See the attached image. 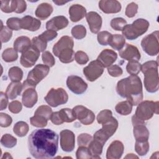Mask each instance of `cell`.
Listing matches in <instances>:
<instances>
[{
    "label": "cell",
    "instance_id": "cell-1",
    "mask_svg": "<svg viewBox=\"0 0 159 159\" xmlns=\"http://www.w3.org/2000/svg\"><path fill=\"white\" fill-rule=\"evenodd\" d=\"M28 148L35 158H52L58 150V135L49 129H36L28 137Z\"/></svg>",
    "mask_w": 159,
    "mask_h": 159
},
{
    "label": "cell",
    "instance_id": "cell-2",
    "mask_svg": "<svg viewBox=\"0 0 159 159\" xmlns=\"http://www.w3.org/2000/svg\"><path fill=\"white\" fill-rule=\"evenodd\" d=\"M117 93L122 98H127L132 106H137L143 99L142 84L137 75H130L118 81Z\"/></svg>",
    "mask_w": 159,
    "mask_h": 159
},
{
    "label": "cell",
    "instance_id": "cell-3",
    "mask_svg": "<svg viewBox=\"0 0 159 159\" xmlns=\"http://www.w3.org/2000/svg\"><path fill=\"white\" fill-rule=\"evenodd\" d=\"M140 70L144 74V86L149 93H155L158 89L159 80L158 62L148 61L141 65Z\"/></svg>",
    "mask_w": 159,
    "mask_h": 159
},
{
    "label": "cell",
    "instance_id": "cell-4",
    "mask_svg": "<svg viewBox=\"0 0 159 159\" xmlns=\"http://www.w3.org/2000/svg\"><path fill=\"white\" fill-rule=\"evenodd\" d=\"M149 22L144 19H137L132 24H126L122 30V35L128 40H135L145 34L148 27Z\"/></svg>",
    "mask_w": 159,
    "mask_h": 159
},
{
    "label": "cell",
    "instance_id": "cell-5",
    "mask_svg": "<svg viewBox=\"0 0 159 159\" xmlns=\"http://www.w3.org/2000/svg\"><path fill=\"white\" fill-rule=\"evenodd\" d=\"M49 71V66L42 64L37 65L29 72L26 80L22 84L23 89L35 88L36 85L47 76Z\"/></svg>",
    "mask_w": 159,
    "mask_h": 159
},
{
    "label": "cell",
    "instance_id": "cell-6",
    "mask_svg": "<svg viewBox=\"0 0 159 159\" xmlns=\"http://www.w3.org/2000/svg\"><path fill=\"white\" fill-rule=\"evenodd\" d=\"M158 101L153 102L147 100L140 102L136 109L135 116L143 121L149 120L154 114H158Z\"/></svg>",
    "mask_w": 159,
    "mask_h": 159
},
{
    "label": "cell",
    "instance_id": "cell-7",
    "mask_svg": "<svg viewBox=\"0 0 159 159\" xmlns=\"http://www.w3.org/2000/svg\"><path fill=\"white\" fill-rule=\"evenodd\" d=\"M101 129L96 132L94 134L93 139L96 140L104 145L106 142L111 137L116 131L118 127V122L117 119L112 117L108 121L102 124Z\"/></svg>",
    "mask_w": 159,
    "mask_h": 159
},
{
    "label": "cell",
    "instance_id": "cell-8",
    "mask_svg": "<svg viewBox=\"0 0 159 159\" xmlns=\"http://www.w3.org/2000/svg\"><path fill=\"white\" fill-rule=\"evenodd\" d=\"M44 99L48 104L55 107L65 104L68 101V96L66 91L61 88H52Z\"/></svg>",
    "mask_w": 159,
    "mask_h": 159
},
{
    "label": "cell",
    "instance_id": "cell-9",
    "mask_svg": "<svg viewBox=\"0 0 159 159\" xmlns=\"http://www.w3.org/2000/svg\"><path fill=\"white\" fill-rule=\"evenodd\" d=\"M158 30H156L142 40L141 46L143 51L150 56H155L158 53Z\"/></svg>",
    "mask_w": 159,
    "mask_h": 159
},
{
    "label": "cell",
    "instance_id": "cell-10",
    "mask_svg": "<svg viewBox=\"0 0 159 159\" xmlns=\"http://www.w3.org/2000/svg\"><path fill=\"white\" fill-rule=\"evenodd\" d=\"M104 71V66L98 60L91 61L89 65L83 68V73L86 78L89 81H94L99 78Z\"/></svg>",
    "mask_w": 159,
    "mask_h": 159
},
{
    "label": "cell",
    "instance_id": "cell-11",
    "mask_svg": "<svg viewBox=\"0 0 159 159\" xmlns=\"http://www.w3.org/2000/svg\"><path fill=\"white\" fill-rule=\"evenodd\" d=\"M40 52L32 44L28 49L22 53L20 59V64L25 68H30L34 66L40 56Z\"/></svg>",
    "mask_w": 159,
    "mask_h": 159
},
{
    "label": "cell",
    "instance_id": "cell-12",
    "mask_svg": "<svg viewBox=\"0 0 159 159\" xmlns=\"http://www.w3.org/2000/svg\"><path fill=\"white\" fill-rule=\"evenodd\" d=\"M66 85L70 90L76 94L84 93L88 88L87 83L76 75L69 76L66 80Z\"/></svg>",
    "mask_w": 159,
    "mask_h": 159
},
{
    "label": "cell",
    "instance_id": "cell-13",
    "mask_svg": "<svg viewBox=\"0 0 159 159\" xmlns=\"http://www.w3.org/2000/svg\"><path fill=\"white\" fill-rule=\"evenodd\" d=\"M73 110L76 118L84 125L91 124L95 119L93 112L83 106H76L73 107Z\"/></svg>",
    "mask_w": 159,
    "mask_h": 159
},
{
    "label": "cell",
    "instance_id": "cell-14",
    "mask_svg": "<svg viewBox=\"0 0 159 159\" xmlns=\"http://www.w3.org/2000/svg\"><path fill=\"white\" fill-rule=\"evenodd\" d=\"M60 146L66 152H71L75 148V136L70 130H63L60 132Z\"/></svg>",
    "mask_w": 159,
    "mask_h": 159
},
{
    "label": "cell",
    "instance_id": "cell-15",
    "mask_svg": "<svg viewBox=\"0 0 159 159\" xmlns=\"http://www.w3.org/2000/svg\"><path fill=\"white\" fill-rule=\"evenodd\" d=\"M119 54L122 58L128 61H138L140 58V53L137 47L129 43H126L119 50Z\"/></svg>",
    "mask_w": 159,
    "mask_h": 159
},
{
    "label": "cell",
    "instance_id": "cell-16",
    "mask_svg": "<svg viewBox=\"0 0 159 159\" xmlns=\"http://www.w3.org/2000/svg\"><path fill=\"white\" fill-rule=\"evenodd\" d=\"M86 20L89 24L90 30L93 34L99 32L102 25V18L96 12H89L86 15Z\"/></svg>",
    "mask_w": 159,
    "mask_h": 159
},
{
    "label": "cell",
    "instance_id": "cell-17",
    "mask_svg": "<svg viewBox=\"0 0 159 159\" xmlns=\"http://www.w3.org/2000/svg\"><path fill=\"white\" fill-rule=\"evenodd\" d=\"M124 149L123 143L119 140H115L109 146L106 153V158L107 159H119L122 157Z\"/></svg>",
    "mask_w": 159,
    "mask_h": 159
},
{
    "label": "cell",
    "instance_id": "cell-18",
    "mask_svg": "<svg viewBox=\"0 0 159 159\" xmlns=\"http://www.w3.org/2000/svg\"><path fill=\"white\" fill-rule=\"evenodd\" d=\"M99 9L106 14L117 13L121 10L120 3L116 0H102L99 2Z\"/></svg>",
    "mask_w": 159,
    "mask_h": 159
},
{
    "label": "cell",
    "instance_id": "cell-19",
    "mask_svg": "<svg viewBox=\"0 0 159 159\" xmlns=\"http://www.w3.org/2000/svg\"><path fill=\"white\" fill-rule=\"evenodd\" d=\"M74 46V42L73 39L70 36H63L60 40L53 45V53L56 57H58L60 53L66 48H73Z\"/></svg>",
    "mask_w": 159,
    "mask_h": 159
},
{
    "label": "cell",
    "instance_id": "cell-20",
    "mask_svg": "<svg viewBox=\"0 0 159 159\" xmlns=\"http://www.w3.org/2000/svg\"><path fill=\"white\" fill-rule=\"evenodd\" d=\"M117 58V55L114 50L104 49L101 52L97 60L101 63L104 68H108L116 61Z\"/></svg>",
    "mask_w": 159,
    "mask_h": 159
},
{
    "label": "cell",
    "instance_id": "cell-21",
    "mask_svg": "<svg viewBox=\"0 0 159 159\" xmlns=\"http://www.w3.org/2000/svg\"><path fill=\"white\" fill-rule=\"evenodd\" d=\"M68 24V20L63 16L53 17L46 23V29L57 31L65 28Z\"/></svg>",
    "mask_w": 159,
    "mask_h": 159
},
{
    "label": "cell",
    "instance_id": "cell-22",
    "mask_svg": "<svg viewBox=\"0 0 159 159\" xmlns=\"http://www.w3.org/2000/svg\"><path fill=\"white\" fill-rule=\"evenodd\" d=\"M37 99L38 96L35 88H27L22 94V104L26 107H32L37 102Z\"/></svg>",
    "mask_w": 159,
    "mask_h": 159
},
{
    "label": "cell",
    "instance_id": "cell-23",
    "mask_svg": "<svg viewBox=\"0 0 159 159\" xmlns=\"http://www.w3.org/2000/svg\"><path fill=\"white\" fill-rule=\"evenodd\" d=\"M41 25L40 20L34 18L30 16H25L20 19V27L21 29H26L30 31L37 30Z\"/></svg>",
    "mask_w": 159,
    "mask_h": 159
},
{
    "label": "cell",
    "instance_id": "cell-24",
    "mask_svg": "<svg viewBox=\"0 0 159 159\" xmlns=\"http://www.w3.org/2000/svg\"><path fill=\"white\" fill-rule=\"evenodd\" d=\"M70 20L76 22L81 20L86 15V9L80 4H73L69 8Z\"/></svg>",
    "mask_w": 159,
    "mask_h": 159
},
{
    "label": "cell",
    "instance_id": "cell-25",
    "mask_svg": "<svg viewBox=\"0 0 159 159\" xmlns=\"http://www.w3.org/2000/svg\"><path fill=\"white\" fill-rule=\"evenodd\" d=\"M53 12V7L51 4L43 2L38 6L35 14V16L41 20H44L48 18Z\"/></svg>",
    "mask_w": 159,
    "mask_h": 159
},
{
    "label": "cell",
    "instance_id": "cell-26",
    "mask_svg": "<svg viewBox=\"0 0 159 159\" xmlns=\"http://www.w3.org/2000/svg\"><path fill=\"white\" fill-rule=\"evenodd\" d=\"M23 89V85L20 82H14L9 83L6 88V94L10 99H14L20 95Z\"/></svg>",
    "mask_w": 159,
    "mask_h": 159
},
{
    "label": "cell",
    "instance_id": "cell-27",
    "mask_svg": "<svg viewBox=\"0 0 159 159\" xmlns=\"http://www.w3.org/2000/svg\"><path fill=\"white\" fill-rule=\"evenodd\" d=\"M133 132L136 141H145L148 139L149 132L143 124L134 125Z\"/></svg>",
    "mask_w": 159,
    "mask_h": 159
},
{
    "label": "cell",
    "instance_id": "cell-28",
    "mask_svg": "<svg viewBox=\"0 0 159 159\" xmlns=\"http://www.w3.org/2000/svg\"><path fill=\"white\" fill-rule=\"evenodd\" d=\"M32 45L30 40L26 36L17 37L14 42V48L18 52L23 53Z\"/></svg>",
    "mask_w": 159,
    "mask_h": 159
},
{
    "label": "cell",
    "instance_id": "cell-29",
    "mask_svg": "<svg viewBox=\"0 0 159 159\" xmlns=\"http://www.w3.org/2000/svg\"><path fill=\"white\" fill-rule=\"evenodd\" d=\"M104 145L96 140H92L88 145L89 150L91 154L92 158H100L102 152Z\"/></svg>",
    "mask_w": 159,
    "mask_h": 159
},
{
    "label": "cell",
    "instance_id": "cell-30",
    "mask_svg": "<svg viewBox=\"0 0 159 159\" xmlns=\"http://www.w3.org/2000/svg\"><path fill=\"white\" fill-rule=\"evenodd\" d=\"M125 43V39L122 35L114 34L112 35L109 45L114 50H120L124 47Z\"/></svg>",
    "mask_w": 159,
    "mask_h": 159
},
{
    "label": "cell",
    "instance_id": "cell-31",
    "mask_svg": "<svg viewBox=\"0 0 159 159\" xmlns=\"http://www.w3.org/2000/svg\"><path fill=\"white\" fill-rule=\"evenodd\" d=\"M132 105L127 100L119 102L115 107L116 111L122 116H127L131 113Z\"/></svg>",
    "mask_w": 159,
    "mask_h": 159
},
{
    "label": "cell",
    "instance_id": "cell-32",
    "mask_svg": "<svg viewBox=\"0 0 159 159\" xmlns=\"http://www.w3.org/2000/svg\"><path fill=\"white\" fill-rule=\"evenodd\" d=\"M58 114L63 122H71L76 119L73 110L69 108L61 109Z\"/></svg>",
    "mask_w": 159,
    "mask_h": 159
},
{
    "label": "cell",
    "instance_id": "cell-33",
    "mask_svg": "<svg viewBox=\"0 0 159 159\" xmlns=\"http://www.w3.org/2000/svg\"><path fill=\"white\" fill-rule=\"evenodd\" d=\"M13 132L18 137H24L29 132V125L24 121H19L14 125Z\"/></svg>",
    "mask_w": 159,
    "mask_h": 159
},
{
    "label": "cell",
    "instance_id": "cell-34",
    "mask_svg": "<svg viewBox=\"0 0 159 159\" xmlns=\"http://www.w3.org/2000/svg\"><path fill=\"white\" fill-rule=\"evenodd\" d=\"M75 52L73 48H66L62 50L59 55L58 58L61 62L64 63H71L74 60L75 58Z\"/></svg>",
    "mask_w": 159,
    "mask_h": 159
},
{
    "label": "cell",
    "instance_id": "cell-35",
    "mask_svg": "<svg viewBox=\"0 0 159 159\" xmlns=\"http://www.w3.org/2000/svg\"><path fill=\"white\" fill-rule=\"evenodd\" d=\"M10 80L14 82H20L23 77V71L18 66L11 67L8 72Z\"/></svg>",
    "mask_w": 159,
    "mask_h": 159
},
{
    "label": "cell",
    "instance_id": "cell-36",
    "mask_svg": "<svg viewBox=\"0 0 159 159\" xmlns=\"http://www.w3.org/2000/svg\"><path fill=\"white\" fill-rule=\"evenodd\" d=\"M149 143L148 140L136 141L135 145V152L140 156L145 155L149 150Z\"/></svg>",
    "mask_w": 159,
    "mask_h": 159
},
{
    "label": "cell",
    "instance_id": "cell-37",
    "mask_svg": "<svg viewBox=\"0 0 159 159\" xmlns=\"http://www.w3.org/2000/svg\"><path fill=\"white\" fill-rule=\"evenodd\" d=\"M2 58L6 62H12L17 59L18 54L14 48H8L2 52Z\"/></svg>",
    "mask_w": 159,
    "mask_h": 159
},
{
    "label": "cell",
    "instance_id": "cell-38",
    "mask_svg": "<svg viewBox=\"0 0 159 159\" xmlns=\"http://www.w3.org/2000/svg\"><path fill=\"white\" fill-rule=\"evenodd\" d=\"M140 69L141 65L138 61L136 60L129 61L126 66L127 71L131 75H137L140 71Z\"/></svg>",
    "mask_w": 159,
    "mask_h": 159
},
{
    "label": "cell",
    "instance_id": "cell-39",
    "mask_svg": "<svg viewBox=\"0 0 159 159\" xmlns=\"http://www.w3.org/2000/svg\"><path fill=\"white\" fill-rule=\"evenodd\" d=\"M52 113V110L49 106L46 105H42L39 106L37 109L34 114L40 116L47 120H50Z\"/></svg>",
    "mask_w": 159,
    "mask_h": 159
},
{
    "label": "cell",
    "instance_id": "cell-40",
    "mask_svg": "<svg viewBox=\"0 0 159 159\" xmlns=\"http://www.w3.org/2000/svg\"><path fill=\"white\" fill-rule=\"evenodd\" d=\"M71 35L76 39H82L86 35V29L82 25H76L72 28Z\"/></svg>",
    "mask_w": 159,
    "mask_h": 159
},
{
    "label": "cell",
    "instance_id": "cell-41",
    "mask_svg": "<svg viewBox=\"0 0 159 159\" xmlns=\"http://www.w3.org/2000/svg\"><path fill=\"white\" fill-rule=\"evenodd\" d=\"M1 143L4 147L10 148L14 147L16 145L17 139L12 135L9 134H6L2 137L1 139Z\"/></svg>",
    "mask_w": 159,
    "mask_h": 159
},
{
    "label": "cell",
    "instance_id": "cell-42",
    "mask_svg": "<svg viewBox=\"0 0 159 159\" xmlns=\"http://www.w3.org/2000/svg\"><path fill=\"white\" fill-rule=\"evenodd\" d=\"M112 36V34L107 31H101L98 34V41L101 45H107L110 43Z\"/></svg>",
    "mask_w": 159,
    "mask_h": 159
},
{
    "label": "cell",
    "instance_id": "cell-43",
    "mask_svg": "<svg viewBox=\"0 0 159 159\" xmlns=\"http://www.w3.org/2000/svg\"><path fill=\"white\" fill-rule=\"evenodd\" d=\"M1 9L6 13L15 12L16 10V0L15 1H1Z\"/></svg>",
    "mask_w": 159,
    "mask_h": 159
},
{
    "label": "cell",
    "instance_id": "cell-44",
    "mask_svg": "<svg viewBox=\"0 0 159 159\" xmlns=\"http://www.w3.org/2000/svg\"><path fill=\"white\" fill-rule=\"evenodd\" d=\"M30 124L33 126L42 128L47 125L48 120L40 116L34 114L33 117H30Z\"/></svg>",
    "mask_w": 159,
    "mask_h": 159
},
{
    "label": "cell",
    "instance_id": "cell-45",
    "mask_svg": "<svg viewBox=\"0 0 159 159\" xmlns=\"http://www.w3.org/2000/svg\"><path fill=\"white\" fill-rule=\"evenodd\" d=\"M76 157L77 159L92 158V156L89 148L85 146H79L76 152Z\"/></svg>",
    "mask_w": 159,
    "mask_h": 159
},
{
    "label": "cell",
    "instance_id": "cell-46",
    "mask_svg": "<svg viewBox=\"0 0 159 159\" xmlns=\"http://www.w3.org/2000/svg\"><path fill=\"white\" fill-rule=\"evenodd\" d=\"M127 24V21L122 17H116L111 20V27L117 31L122 30L124 27Z\"/></svg>",
    "mask_w": 159,
    "mask_h": 159
},
{
    "label": "cell",
    "instance_id": "cell-47",
    "mask_svg": "<svg viewBox=\"0 0 159 159\" xmlns=\"http://www.w3.org/2000/svg\"><path fill=\"white\" fill-rule=\"evenodd\" d=\"M112 117V113L111 111L104 109L101 111L97 116V121L99 124H102L103 123L108 121Z\"/></svg>",
    "mask_w": 159,
    "mask_h": 159
},
{
    "label": "cell",
    "instance_id": "cell-48",
    "mask_svg": "<svg viewBox=\"0 0 159 159\" xmlns=\"http://www.w3.org/2000/svg\"><path fill=\"white\" fill-rule=\"evenodd\" d=\"M12 30L8 27L4 26L2 23L1 28V34H0V38H1V42L5 43L8 42L12 37Z\"/></svg>",
    "mask_w": 159,
    "mask_h": 159
},
{
    "label": "cell",
    "instance_id": "cell-49",
    "mask_svg": "<svg viewBox=\"0 0 159 159\" xmlns=\"http://www.w3.org/2000/svg\"><path fill=\"white\" fill-rule=\"evenodd\" d=\"M6 24L11 30H19L21 29L20 19L17 17H11L7 20Z\"/></svg>",
    "mask_w": 159,
    "mask_h": 159
},
{
    "label": "cell",
    "instance_id": "cell-50",
    "mask_svg": "<svg viewBox=\"0 0 159 159\" xmlns=\"http://www.w3.org/2000/svg\"><path fill=\"white\" fill-rule=\"evenodd\" d=\"M42 58L44 64L49 67H52L55 65V58L52 53L48 51H45L43 52L42 55Z\"/></svg>",
    "mask_w": 159,
    "mask_h": 159
},
{
    "label": "cell",
    "instance_id": "cell-51",
    "mask_svg": "<svg viewBox=\"0 0 159 159\" xmlns=\"http://www.w3.org/2000/svg\"><path fill=\"white\" fill-rule=\"evenodd\" d=\"M92 140H93V138L91 135H90L88 134L83 133L78 135L77 139V142L79 146L86 147L89 144V143L91 142Z\"/></svg>",
    "mask_w": 159,
    "mask_h": 159
},
{
    "label": "cell",
    "instance_id": "cell-52",
    "mask_svg": "<svg viewBox=\"0 0 159 159\" xmlns=\"http://www.w3.org/2000/svg\"><path fill=\"white\" fill-rule=\"evenodd\" d=\"M58 34L56 31L52 30H47L46 31L43 32L42 34H41L39 37L44 40L45 42H48L49 41L52 40L55 38L57 37Z\"/></svg>",
    "mask_w": 159,
    "mask_h": 159
},
{
    "label": "cell",
    "instance_id": "cell-53",
    "mask_svg": "<svg viewBox=\"0 0 159 159\" xmlns=\"http://www.w3.org/2000/svg\"><path fill=\"white\" fill-rule=\"evenodd\" d=\"M32 45L35 47L40 52H43L46 48L47 43L41 39L39 36L35 37L32 40Z\"/></svg>",
    "mask_w": 159,
    "mask_h": 159
},
{
    "label": "cell",
    "instance_id": "cell-54",
    "mask_svg": "<svg viewBox=\"0 0 159 159\" xmlns=\"http://www.w3.org/2000/svg\"><path fill=\"white\" fill-rule=\"evenodd\" d=\"M75 59L78 64L84 65L88 61L89 57L85 52L83 51H78L75 55Z\"/></svg>",
    "mask_w": 159,
    "mask_h": 159
},
{
    "label": "cell",
    "instance_id": "cell-55",
    "mask_svg": "<svg viewBox=\"0 0 159 159\" xmlns=\"http://www.w3.org/2000/svg\"><path fill=\"white\" fill-rule=\"evenodd\" d=\"M109 74L113 77H118L122 75V69L117 65H112L107 68Z\"/></svg>",
    "mask_w": 159,
    "mask_h": 159
},
{
    "label": "cell",
    "instance_id": "cell-56",
    "mask_svg": "<svg viewBox=\"0 0 159 159\" xmlns=\"http://www.w3.org/2000/svg\"><path fill=\"white\" fill-rule=\"evenodd\" d=\"M138 5L135 2L129 4L125 9V15L128 17H133L137 12Z\"/></svg>",
    "mask_w": 159,
    "mask_h": 159
},
{
    "label": "cell",
    "instance_id": "cell-57",
    "mask_svg": "<svg viewBox=\"0 0 159 159\" xmlns=\"http://www.w3.org/2000/svg\"><path fill=\"white\" fill-rule=\"evenodd\" d=\"M12 122V117L6 113H0V125L2 127H9Z\"/></svg>",
    "mask_w": 159,
    "mask_h": 159
},
{
    "label": "cell",
    "instance_id": "cell-58",
    "mask_svg": "<svg viewBox=\"0 0 159 159\" xmlns=\"http://www.w3.org/2000/svg\"><path fill=\"white\" fill-rule=\"evenodd\" d=\"M22 109V104L18 101H13L9 104V110L10 112L14 114H17L20 112Z\"/></svg>",
    "mask_w": 159,
    "mask_h": 159
},
{
    "label": "cell",
    "instance_id": "cell-59",
    "mask_svg": "<svg viewBox=\"0 0 159 159\" xmlns=\"http://www.w3.org/2000/svg\"><path fill=\"white\" fill-rule=\"evenodd\" d=\"M27 7L26 2L25 1L22 0H16V13H22L24 12Z\"/></svg>",
    "mask_w": 159,
    "mask_h": 159
},
{
    "label": "cell",
    "instance_id": "cell-60",
    "mask_svg": "<svg viewBox=\"0 0 159 159\" xmlns=\"http://www.w3.org/2000/svg\"><path fill=\"white\" fill-rule=\"evenodd\" d=\"M50 120L55 125H61L63 123L60 117L58 111L52 113L50 117Z\"/></svg>",
    "mask_w": 159,
    "mask_h": 159
},
{
    "label": "cell",
    "instance_id": "cell-61",
    "mask_svg": "<svg viewBox=\"0 0 159 159\" xmlns=\"http://www.w3.org/2000/svg\"><path fill=\"white\" fill-rule=\"evenodd\" d=\"M0 101H1V110L5 109L8 104V99H7V96L3 92L0 93Z\"/></svg>",
    "mask_w": 159,
    "mask_h": 159
},
{
    "label": "cell",
    "instance_id": "cell-62",
    "mask_svg": "<svg viewBox=\"0 0 159 159\" xmlns=\"http://www.w3.org/2000/svg\"><path fill=\"white\" fill-rule=\"evenodd\" d=\"M138 158V157L136 156V155H135L133 154V153H129L127 155H126V156L125 157V158Z\"/></svg>",
    "mask_w": 159,
    "mask_h": 159
},
{
    "label": "cell",
    "instance_id": "cell-63",
    "mask_svg": "<svg viewBox=\"0 0 159 159\" xmlns=\"http://www.w3.org/2000/svg\"><path fill=\"white\" fill-rule=\"evenodd\" d=\"M53 2L56 4L58 6H61L65 3H66L67 2H65V1H53Z\"/></svg>",
    "mask_w": 159,
    "mask_h": 159
},
{
    "label": "cell",
    "instance_id": "cell-64",
    "mask_svg": "<svg viewBox=\"0 0 159 159\" xmlns=\"http://www.w3.org/2000/svg\"><path fill=\"white\" fill-rule=\"evenodd\" d=\"M2 159H4V158H12V157H11L10 153H9L7 152H5L4 153V156L2 157Z\"/></svg>",
    "mask_w": 159,
    "mask_h": 159
}]
</instances>
